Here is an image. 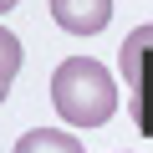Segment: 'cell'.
<instances>
[{
  "label": "cell",
  "mask_w": 153,
  "mask_h": 153,
  "mask_svg": "<svg viewBox=\"0 0 153 153\" xmlns=\"http://www.w3.org/2000/svg\"><path fill=\"white\" fill-rule=\"evenodd\" d=\"M16 5H21V0H0V10H16Z\"/></svg>",
  "instance_id": "obj_7"
},
{
  "label": "cell",
  "mask_w": 153,
  "mask_h": 153,
  "mask_svg": "<svg viewBox=\"0 0 153 153\" xmlns=\"http://www.w3.org/2000/svg\"><path fill=\"white\" fill-rule=\"evenodd\" d=\"M117 71L133 87V107H153V21L128 31V41L117 51Z\"/></svg>",
  "instance_id": "obj_2"
},
{
  "label": "cell",
  "mask_w": 153,
  "mask_h": 153,
  "mask_svg": "<svg viewBox=\"0 0 153 153\" xmlns=\"http://www.w3.org/2000/svg\"><path fill=\"white\" fill-rule=\"evenodd\" d=\"M5 92H10V87H0V102H5Z\"/></svg>",
  "instance_id": "obj_8"
},
{
  "label": "cell",
  "mask_w": 153,
  "mask_h": 153,
  "mask_svg": "<svg viewBox=\"0 0 153 153\" xmlns=\"http://www.w3.org/2000/svg\"><path fill=\"white\" fill-rule=\"evenodd\" d=\"M133 123H138L143 138H153V107H133Z\"/></svg>",
  "instance_id": "obj_6"
},
{
  "label": "cell",
  "mask_w": 153,
  "mask_h": 153,
  "mask_svg": "<svg viewBox=\"0 0 153 153\" xmlns=\"http://www.w3.org/2000/svg\"><path fill=\"white\" fill-rule=\"evenodd\" d=\"M16 71H21V41L0 26V87H10V82H16Z\"/></svg>",
  "instance_id": "obj_5"
},
{
  "label": "cell",
  "mask_w": 153,
  "mask_h": 153,
  "mask_svg": "<svg viewBox=\"0 0 153 153\" xmlns=\"http://www.w3.org/2000/svg\"><path fill=\"white\" fill-rule=\"evenodd\" d=\"M51 21L71 36H97L112 21V0H51Z\"/></svg>",
  "instance_id": "obj_3"
},
{
  "label": "cell",
  "mask_w": 153,
  "mask_h": 153,
  "mask_svg": "<svg viewBox=\"0 0 153 153\" xmlns=\"http://www.w3.org/2000/svg\"><path fill=\"white\" fill-rule=\"evenodd\" d=\"M51 107L71 128H102L117 112V82L97 56H66L51 71Z\"/></svg>",
  "instance_id": "obj_1"
},
{
  "label": "cell",
  "mask_w": 153,
  "mask_h": 153,
  "mask_svg": "<svg viewBox=\"0 0 153 153\" xmlns=\"http://www.w3.org/2000/svg\"><path fill=\"white\" fill-rule=\"evenodd\" d=\"M16 153H82V143L71 133H61V128H31L16 143Z\"/></svg>",
  "instance_id": "obj_4"
}]
</instances>
